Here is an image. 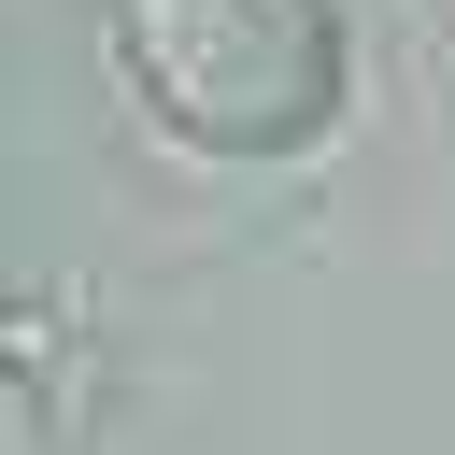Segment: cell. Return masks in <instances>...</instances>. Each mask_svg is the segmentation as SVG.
I'll list each match as a JSON object with an SVG mask.
<instances>
[{
	"mask_svg": "<svg viewBox=\"0 0 455 455\" xmlns=\"http://www.w3.org/2000/svg\"><path fill=\"white\" fill-rule=\"evenodd\" d=\"M114 71L199 156H313L341 128L327 0H114Z\"/></svg>",
	"mask_w": 455,
	"mask_h": 455,
	"instance_id": "cell-1",
	"label": "cell"
}]
</instances>
